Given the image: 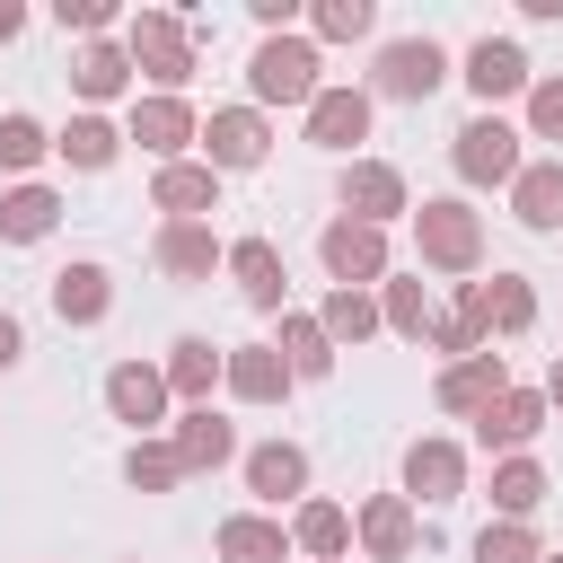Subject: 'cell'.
Segmentation results:
<instances>
[{
  "instance_id": "6da1fadb",
  "label": "cell",
  "mask_w": 563,
  "mask_h": 563,
  "mask_svg": "<svg viewBox=\"0 0 563 563\" xmlns=\"http://www.w3.org/2000/svg\"><path fill=\"white\" fill-rule=\"evenodd\" d=\"M123 53H132V70L150 79V97H176V88L194 79V26H185L176 9H141V18L123 26Z\"/></svg>"
},
{
  "instance_id": "7a4b0ae2",
  "label": "cell",
  "mask_w": 563,
  "mask_h": 563,
  "mask_svg": "<svg viewBox=\"0 0 563 563\" xmlns=\"http://www.w3.org/2000/svg\"><path fill=\"white\" fill-rule=\"evenodd\" d=\"M413 246L431 273H475L484 264V211L457 194H431V202H413Z\"/></svg>"
},
{
  "instance_id": "3957f363",
  "label": "cell",
  "mask_w": 563,
  "mask_h": 563,
  "mask_svg": "<svg viewBox=\"0 0 563 563\" xmlns=\"http://www.w3.org/2000/svg\"><path fill=\"white\" fill-rule=\"evenodd\" d=\"M317 70H325V62H317L308 35H264L255 62H246V88H255V106H299V114H308L317 88H325Z\"/></svg>"
},
{
  "instance_id": "277c9868",
  "label": "cell",
  "mask_w": 563,
  "mask_h": 563,
  "mask_svg": "<svg viewBox=\"0 0 563 563\" xmlns=\"http://www.w3.org/2000/svg\"><path fill=\"white\" fill-rule=\"evenodd\" d=\"M519 123H501V114H466L457 132H449V167H457V185H519Z\"/></svg>"
},
{
  "instance_id": "5b68a950",
  "label": "cell",
  "mask_w": 563,
  "mask_h": 563,
  "mask_svg": "<svg viewBox=\"0 0 563 563\" xmlns=\"http://www.w3.org/2000/svg\"><path fill=\"white\" fill-rule=\"evenodd\" d=\"M317 264L334 273V290H378L396 264H387V229H369V220H352V211H334L325 229H317Z\"/></svg>"
},
{
  "instance_id": "8992f818",
  "label": "cell",
  "mask_w": 563,
  "mask_h": 563,
  "mask_svg": "<svg viewBox=\"0 0 563 563\" xmlns=\"http://www.w3.org/2000/svg\"><path fill=\"white\" fill-rule=\"evenodd\" d=\"M440 79H449V53H440L431 35H396V44H378V62H369V97H396V106L440 97Z\"/></svg>"
},
{
  "instance_id": "52a82bcc",
  "label": "cell",
  "mask_w": 563,
  "mask_h": 563,
  "mask_svg": "<svg viewBox=\"0 0 563 563\" xmlns=\"http://www.w3.org/2000/svg\"><path fill=\"white\" fill-rule=\"evenodd\" d=\"M264 158H273L264 106H211V114H202V167H211V176H246V167H264Z\"/></svg>"
},
{
  "instance_id": "ba28073f",
  "label": "cell",
  "mask_w": 563,
  "mask_h": 563,
  "mask_svg": "<svg viewBox=\"0 0 563 563\" xmlns=\"http://www.w3.org/2000/svg\"><path fill=\"white\" fill-rule=\"evenodd\" d=\"M167 405H176V396H167V369H158V361H114V369H106V413L132 422V440H150V431L167 422Z\"/></svg>"
},
{
  "instance_id": "9c48e42d",
  "label": "cell",
  "mask_w": 563,
  "mask_h": 563,
  "mask_svg": "<svg viewBox=\"0 0 563 563\" xmlns=\"http://www.w3.org/2000/svg\"><path fill=\"white\" fill-rule=\"evenodd\" d=\"M352 537H361L369 563H413V545H422V510H413L405 493H369V501L352 510Z\"/></svg>"
},
{
  "instance_id": "30bf717a",
  "label": "cell",
  "mask_w": 563,
  "mask_h": 563,
  "mask_svg": "<svg viewBox=\"0 0 563 563\" xmlns=\"http://www.w3.org/2000/svg\"><path fill=\"white\" fill-rule=\"evenodd\" d=\"M457 79L475 88V106H484V114H493L501 97H528V88H537V70H528V53H519L510 35H475V44H466V70H457Z\"/></svg>"
},
{
  "instance_id": "8fae6325",
  "label": "cell",
  "mask_w": 563,
  "mask_h": 563,
  "mask_svg": "<svg viewBox=\"0 0 563 563\" xmlns=\"http://www.w3.org/2000/svg\"><path fill=\"white\" fill-rule=\"evenodd\" d=\"M123 141H141L158 167H176V158L202 141V114H194L185 97H132V123H123Z\"/></svg>"
},
{
  "instance_id": "7c38bea8",
  "label": "cell",
  "mask_w": 563,
  "mask_h": 563,
  "mask_svg": "<svg viewBox=\"0 0 563 563\" xmlns=\"http://www.w3.org/2000/svg\"><path fill=\"white\" fill-rule=\"evenodd\" d=\"M334 194H343V211H352V220H369V229H387V220H413L405 167H387V158H352Z\"/></svg>"
},
{
  "instance_id": "4fadbf2b",
  "label": "cell",
  "mask_w": 563,
  "mask_h": 563,
  "mask_svg": "<svg viewBox=\"0 0 563 563\" xmlns=\"http://www.w3.org/2000/svg\"><path fill=\"white\" fill-rule=\"evenodd\" d=\"M150 255H158V273H167V282H211V273H229V246H220V229H211V220H158Z\"/></svg>"
},
{
  "instance_id": "5bb4252c",
  "label": "cell",
  "mask_w": 563,
  "mask_h": 563,
  "mask_svg": "<svg viewBox=\"0 0 563 563\" xmlns=\"http://www.w3.org/2000/svg\"><path fill=\"white\" fill-rule=\"evenodd\" d=\"M229 282H238V299L255 317H282L290 308V264H282L273 238H229Z\"/></svg>"
},
{
  "instance_id": "9a60e30c",
  "label": "cell",
  "mask_w": 563,
  "mask_h": 563,
  "mask_svg": "<svg viewBox=\"0 0 563 563\" xmlns=\"http://www.w3.org/2000/svg\"><path fill=\"white\" fill-rule=\"evenodd\" d=\"M457 308H475V325H484V343H493V334H528V325H537V290H528V273H493V282H457Z\"/></svg>"
},
{
  "instance_id": "2e32d148",
  "label": "cell",
  "mask_w": 563,
  "mask_h": 563,
  "mask_svg": "<svg viewBox=\"0 0 563 563\" xmlns=\"http://www.w3.org/2000/svg\"><path fill=\"white\" fill-rule=\"evenodd\" d=\"M545 413H554V405H545V387H501V396L475 413V440H484V449H501V457H528V440L545 431Z\"/></svg>"
},
{
  "instance_id": "e0dca14e",
  "label": "cell",
  "mask_w": 563,
  "mask_h": 563,
  "mask_svg": "<svg viewBox=\"0 0 563 563\" xmlns=\"http://www.w3.org/2000/svg\"><path fill=\"white\" fill-rule=\"evenodd\" d=\"M369 106H378L369 88H343V79L317 88V106H308V141L334 150V158H352V141H369Z\"/></svg>"
},
{
  "instance_id": "ac0fdd59",
  "label": "cell",
  "mask_w": 563,
  "mask_h": 563,
  "mask_svg": "<svg viewBox=\"0 0 563 563\" xmlns=\"http://www.w3.org/2000/svg\"><path fill=\"white\" fill-rule=\"evenodd\" d=\"M158 369H167V396H176V405H211V387L229 378V343H211V334H176Z\"/></svg>"
},
{
  "instance_id": "d6986e66",
  "label": "cell",
  "mask_w": 563,
  "mask_h": 563,
  "mask_svg": "<svg viewBox=\"0 0 563 563\" xmlns=\"http://www.w3.org/2000/svg\"><path fill=\"white\" fill-rule=\"evenodd\" d=\"M167 449L185 457V475H220V466L238 457V422H229V413H211V405H185V413H176V431H167Z\"/></svg>"
},
{
  "instance_id": "ffe728a7",
  "label": "cell",
  "mask_w": 563,
  "mask_h": 563,
  "mask_svg": "<svg viewBox=\"0 0 563 563\" xmlns=\"http://www.w3.org/2000/svg\"><path fill=\"white\" fill-rule=\"evenodd\" d=\"M238 466H246V493L273 501V510H282V501H308V449H299V440H255Z\"/></svg>"
},
{
  "instance_id": "44dd1931",
  "label": "cell",
  "mask_w": 563,
  "mask_h": 563,
  "mask_svg": "<svg viewBox=\"0 0 563 563\" xmlns=\"http://www.w3.org/2000/svg\"><path fill=\"white\" fill-rule=\"evenodd\" d=\"M457 493H466V449H457V440H413V449H405V501L449 510Z\"/></svg>"
},
{
  "instance_id": "7402d4cb",
  "label": "cell",
  "mask_w": 563,
  "mask_h": 563,
  "mask_svg": "<svg viewBox=\"0 0 563 563\" xmlns=\"http://www.w3.org/2000/svg\"><path fill=\"white\" fill-rule=\"evenodd\" d=\"M238 405H282L299 378H290V361H282V343H229V378H220Z\"/></svg>"
},
{
  "instance_id": "603a6c76",
  "label": "cell",
  "mask_w": 563,
  "mask_h": 563,
  "mask_svg": "<svg viewBox=\"0 0 563 563\" xmlns=\"http://www.w3.org/2000/svg\"><path fill=\"white\" fill-rule=\"evenodd\" d=\"M501 387H510V361H501L493 343H484L475 361H449V369L431 378V396H440V413H484V405H493Z\"/></svg>"
},
{
  "instance_id": "cb8c5ba5",
  "label": "cell",
  "mask_w": 563,
  "mask_h": 563,
  "mask_svg": "<svg viewBox=\"0 0 563 563\" xmlns=\"http://www.w3.org/2000/svg\"><path fill=\"white\" fill-rule=\"evenodd\" d=\"M150 211H167V220H211V211H220V176H211L202 158H176V167L150 176Z\"/></svg>"
},
{
  "instance_id": "d4e9b609",
  "label": "cell",
  "mask_w": 563,
  "mask_h": 563,
  "mask_svg": "<svg viewBox=\"0 0 563 563\" xmlns=\"http://www.w3.org/2000/svg\"><path fill=\"white\" fill-rule=\"evenodd\" d=\"M53 317H62V325H106V317H114V273L88 264V255L62 264V273H53Z\"/></svg>"
},
{
  "instance_id": "484cf974",
  "label": "cell",
  "mask_w": 563,
  "mask_h": 563,
  "mask_svg": "<svg viewBox=\"0 0 563 563\" xmlns=\"http://www.w3.org/2000/svg\"><path fill=\"white\" fill-rule=\"evenodd\" d=\"M211 554H220V563H282V554H290V528H282L273 510H229V519L211 528Z\"/></svg>"
},
{
  "instance_id": "4316f807",
  "label": "cell",
  "mask_w": 563,
  "mask_h": 563,
  "mask_svg": "<svg viewBox=\"0 0 563 563\" xmlns=\"http://www.w3.org/2000/svg\"><path fill=\"white\" fill-rule=\"evenodd\" d=\"M70 88H79V106H88V114H97V106H114V97L132 88V53H123L114 35L79 44V53H70Z\"/></svg>"
},
{
  "instance_id": "83f0119b",
  "label": "cell",
  "mask_w": 563,
  "mask_h": 563,
  "mask_svg": "<svg viewBox=\"0 0 563 563\" xmlns=\"http://www.w3.org/2000/svg\"><path fill=\"white\" fill-rule=\"evenodd\" d=\"M53 150H62L79 176H106V167L123 158V123H106V114H88V106H79V114L53 132Z\"/></svg>"
},
{
  "instance_id": "f1b7e54d",
  "label": "cell",
  "mask_w": 563,
  "mask_h": 563,
  "mask_svg": "<svg viewBox=\"0 0 563 563\" xmlns=\"http://www.w3.org/2000/svg\"><path fill=\"white\" fill-rule=\"evenodd\" d=\"M290 545H299V554H317V563H343V554H352V510L308 493V501L290 510Z\"/></svg>"
},
{
  "instance_id": "f546056e",
  "label": "cell",
  "mask_w": 563,
  "mask_h": 563,
  "mask_svg": "<svg viewBox=\"0 0 563 563\" xmlns=\"http://www.w3.org/2000/svg\"><path fill=\"white\" fill-rule=\"evenodd\" d=\"M62 229V194L53 185H9L0 194V246H35Z\"/></svg>"
},
{
  "instance_id": "4dcf8cb0",
  "label": "cell",
  "mask_w": 563,
  "mask_h": 563,
  "mask_svg": "<svg viewBox=\"0 0 563 563\" xmlns=\"http://www.w3.org/2000/svg\"><path fill=\"white\" fill-rule=\"evenodd\" d=\"M510 211H519V229H563V158H528L519 167V185H510Z\"/></svg>"
},
{
  "instance_id": "1f68e13d",
  "label": "cell",
  "mask_w": 563,
  "mask_h": 563,
  "mask_svg": "<svg viewBox=\"0 0 563 563\" xmlns=\"http://www.w3.org/2000/svg\"><path fill=\"white\" fill-rule=\"evenodd\" d=\"M378 317H387V334L422 343V334H431V290H422V273H387V282H378Z\"/></svg>"
},
{
  "instance_id": "d6a6232c",
  "label": "cell",
  "mask_w": 563,
  "mask_h": 563,
  "mask_svg": "<svg viewBox=\"0 0 563 563\" xmlns=\"http://www.w3.org/2000/svg\"><path fill=\"white\" fill-rule=\"evenodd\" d=\"M317 325L334 334V352H352V343H369V334H378L387 317H378V290H325Z\"/></svg>"
},
{
  "instance_id": "836d02e7",
  "label": "cell",
  "mask_w": 563,
  "mask_h": 563,
  "mask_svg": "<svg viewBox=\"0 0 563 563\" xmlns=\"http://www.w3.org/2000/svg\"><path fill=\"white\" fill-rule=\"evenodd\" d=\"M282 361H290V378H325L334 369V334L308 308H282Z\"/></svg>"
},
{
  "instance_id": "e575fe53",
  "label": "cell",
  "mask_w": 563,
  "mask_h": 563,
  "mask_svg": "<svg viewBox=\"0 0 563 563\" xmlns=\"http://www.w3.org/2000/svg\"><path fill=\"white\" fill-rule=\"evenodd\" d=\"M545 493H554V484H545L537 457H501V466H493V519H537Z\"/></svg>"
},
{
  "instance_id": "d590c367",
  "label": "cell",
  "mask_w": 563,
  "mask_h": 563,
  "mask_svg": "<svg viewBox=\"0 0 563 563\" xmlns=\"http://www.w3.org/2000/svg\"><path fill=\"white\" fill-rule=\"evenodd\" d=\"M378 26V0H317L308 9V44H361Z\"/></svg>"
},
{
  "instance_id": "8d00e7d4",
  "label": "cell",
  "mask_w": 563,
  "mask_h": 563,
  "mask_svg": "<svg viewBox=\"0 0 563 563\" xmlns=\"http://www.w3.org/2000/svg\"><path fill=\"white\" fill-rule=\"evenodd\" d=\"M123 484H132V493H176V484H185V457H176L167 440H132V449H123Z\"/></svg>"
},
{
  "instance_id": "74e56055",
  "label": "cell",
  "mask_w": 563,
  "mask_h": 563,
  "mask_svg": "<svg viewBox=\"0 0 563 563\" xmlns=\"http://www.w3.org/2000/svg\"><path fill=\"white\" fill-rule=\"evenodd\" d=\"M475 563H545V545H537L528 519H493V528L475 537Z\"/></svg>"
},
{
  "instance_id": "f35d334b",
  "label": "cell",
  "mask_w": 563,
  "mask_h": 563,
  "mask_svg": "<svg viewBox=\"0 0 563 563\" xmlns=\"http://www.w3.org/2000/svg\"><path fill=\"white\" fill-rule=\"evenodd\" d=\"M431 352H440V369L449 361H475L484 352V325H475V308H449V317H431V334H422Z\"/></svg>"
},
{
  "instance_id": "ab89813d",
  "label": "cell",
  "mask_w": 563,
  "mask_h": 563,
  "mask_svg": "<svg viewBox=\"0 0 563 563\" xmlns=\"http://www.w3.org/2000/svg\"><path fill=\"white\" fill-rule=\"evenodd\" d=\"M44 150H53V132H44L35 114H0V167H9V176H26Z\"/></svg>"
},
{
  "instance_id": "60d3db41",
  "label": "cell",
  "mask_w": 563,
  "mask_h": 563,
  "mask_svg": "<svg viewBox=\"0 0 563 563\" xmlns=\"http://www.w3.org/2000/svg\"><path fill=\"white\" fill-rule=\"evenodd\" d=\"M528 141H563V70H545L528 88Z\"/></svg>"
},
{
  "instance_id": "b9f144b4",
  "label": "cell",
  "mask_w": 563,
  "mask_h": 563,
  "mask_svg": "<svg viewBox=\"0 0 563 563\" xmlns=\"http://www.w3.org/2000/svg\"><path fill=\"white\" fill-rule=\"evenodd\" d=\"M53 18H62V35H88L97 44L114 26V0H53Z\"/></svg>"
},
{
  "instance_id": "7bdbcfd3",
  "label": "cell",
  "mask_w": 563,
  "mask_h": 563,
  "mask_svg": "<svg viewBox=\"0 0 563 563\" xmlns=\"http://www.w3.org/2000/svg\"><path fill=\"white\" fill-rule=\"evenodd\" d=\"M246 9H255L264 35H290V18H299V0H246Z\"/></svg>"
},
{
  "instance_id": "ee69618b",
  "label": "cell",
  "mask_w": 563,
  "mask_h": 563,
  "mask_svg": "<svg viewBox=\"0 0 563 563\" xmlns=\"http://www.w3.org/2000/svg\"><path fill=\"white\" fill-rule=\"evenodd\" d=\"M18 361H26V325L0 308V369H18Z\"/></svg>"
},
{
  "instance_id": "f6af8a7d",
  "label": "cell",
  "mask_w": 563,
  "mask_h": 563,
  "mask_svg": "<svg viewBox=\"0 0 563 563\" xmlns=\"http://www.w3.org/2000/svg\"><path fill=\"white\" fill-rule=\"evenodd\" d=\"M18 35H26V9H18V0H0V44H18Z\"/></svg>"
},
{
  "instance_id": "bcb514c9",
  "label": "cell",
  "mask_w": 563,
  "mask_h": 563,
  "mask_svg": "<svg viewBox=\"0 0 563 563\" xmlns=\"http://www.w3.org/2000/svg\"><path fill=\"white\" fill-rule=\"evenodd\" d=\"M545 405H554V413H563V352H554V361H545Z\"/></svg>"
},
{
  "instance_id": "7dc6e473",
  "label": "cell",
  "mask_w": 563,
  "mask_h": 563,
  "mask_svg": "<svg viewBox=\"0 0 563 563\" xmlns=\"http://www.w3.org/2000/svg\"><path fill=\"white\" fill-rule=\"evenodd\" d=\"M545 563H563V554H545Z\"/></svg>"
}]
</instances>
